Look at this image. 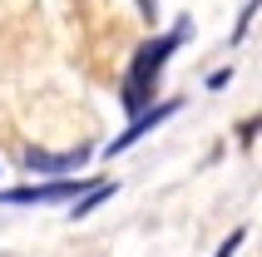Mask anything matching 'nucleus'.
I'll use <instances>...</instances> for the list:
<instances>
[{
	"instance_id": "1",
	"label": "nucleus",
	"mask_w": 262,
	"mask_h": 257,
	"mask_svg": "<svg viewBox=\"0 0 262 257\" xmlns=\"http://www.w3.org/2000/svg\"><path fill=\"white\" fill-rule=\"evenodd\" d=\"M188 40V20H178L168 35H159V40H148L134 50L129 70H124V84H119V104H124V114H144L148 104H154V89H159V74L163 65H168V55H173L178 45Z\"/></svg>"
},
{
	"instance_id": "2",
	"label": "nucleus",
	"mask_w": 262,
	"mask_h": 257,
	"mask_svg": "<svg viewBox=\"0 0 262 257\" xmlns=\"http://www.w3.org/2000/svg\"><path fill=\"white\" fill-rule=\"evenodd\" d=\"M84 188H89V178H79V173H64V178H55V183L5 188V193H0V203H5V208H59V203H74Z\"/></svg>"
},
{
	"instance_id": "3",
	"label": "nucleus",
	"mask_w": 262,
	"mask_h": 257,
	"mask_svg": "<svg viewBox=\"0 0 262 257\" xmlns=\"http://www.w3.org/2000/svg\"><path fill=\"white\" fill-rule=\"evenodd\" d=\"M178 114V99H168V104H159V109H154V104H148L144 114H134L129 119V128H124V134H119L114 143H104V158H114V154H124V148H134V143L144 139V134H154V128L163 124V119H173Z\"/></svg>"
},
{
	"instance_id": "4",
	"label": "nucleus",
	"mask_w": 262,
	"mask_h": 257,
	"mask_svg": "<svg viewBox=\"0 0 262 257\" xmlns=\"http://www.w3.org/2000/svg\"><path fill=\"white\" fill-rule=\"evenodd\" d=\"M84 158H89V148H74V154H45V148H30L25 154V168L30 173H74V168H84Z\"/></svg>"
},
{
	"instance_id": "5",
	"label": "nucleus",
	"mask_w": 262,
	"mask_h": 257,
	"mask_svg": "<svg viewBox=\"0 0 262 257\" xmlns=\"http://www.w3.org/2000/svg\"><path fill=\"white\" fill-rule=\"evenodd\" d=\"M104 198H114V183H89L84 193H79V198L70 203V218H84V213H94V208H99Z\"/></svg>"
},
{
	"instance_id": "6",
	"label": "nucleus",
	"mask_w": 262,
	"mask_h": 257,
	"mask_svg": "<svg viewBox=\"0 0 262 257\" xmlns=\"http://www.w3.org/2000/svg\"><path fill=\"white\" fill-rule=\"evenodd\" d=\"M243 238H248V232L237 228V232H233V238H228V243H223V247H218V252H213V257H233L237 247H243Z\"/></svg>"
}]
</instances>
